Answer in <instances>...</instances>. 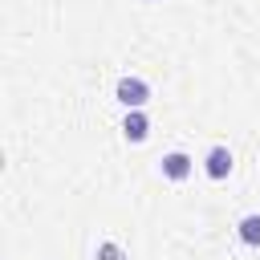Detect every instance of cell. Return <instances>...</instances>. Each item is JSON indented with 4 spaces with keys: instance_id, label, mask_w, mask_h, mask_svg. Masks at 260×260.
Masks as SVG:
<instances>
[{
    "instance_id": "1",
    "label": "cell",
    "mask_w": 260,
    "mask_h": 260,
    "mask_svg": "<svg viewBox=\"0 0 260 260\" xmlns=\"http://www.w3.org/2000/svg\"><path fill=\"white\" fill-rule=\"evenodd\" d=\"M114 93H118V102H122L126 110H142V106H146V98H150V85H146L142 77H122Z\"/></svg>"
},
{
    "instance_id": "2",
    "label": "cell",
    "mask_w": 260,
    "mask_h": 260,
    "mask_svg": "<svg viewBox=\"0 0 260 260\" xmlns=\"http://www.w3.org/2000/svg\"><path fill=\"white\" fill-rule=\"evenodd\" d=\"M203 171H207L211 179H228V171H232V150H228V146H211L207 158H203Z\"/></svg>"
},
{
    "instance_id": "3",
    "label": "cell",
    "mask_w": 260,
    "mask_h": 260,
    "mask_svg": "<svg viewBox=\"0 0 260 260\" xmlns=\"http://www.w3.org/2000/svg\"><path fill=\"white\" fill-rule=\"evenodd\" d=\"M162 175H167V179H175V183H179V179H187V175H191V158H187L183 150L162 154Z\"/></svg>"
},
{
    "instance_id": "4",
    "label": "cell",
    "mask_w": 260,
    "mask_h": 260,
    "mask_svg": "<svg viewBox=\"0 0 260 260\" xmlns=\"http://www.w3.org/2000/svg\"><path fill=\"white\" fill-rule=\"evenodd\" d=\"M122 134H126L130 142H142V138L150 134V122H146V114H142V110H130V114H126V122H122Z\"/></svg>"
},
{
    "instance_id": "5",
    "label": "cell",
    "mask_w": 260,
    "mask_h": 260,
    "mask_svg": "<svg viewBox=\"0 0 260 260\" xmlns=\"http://www.w3.org/2000/svg\"><path fill=\"white\" fill-rule=\"evenodd\" d=\"M240 240L252 244V248H260V215H244L240 219Z\"/></svg>"
},
{
    "instance_id": "6",
    "label": "cell",
    "mask_w": 260,
    "mask_h": 260,
    "mask_svg": "<svg viewBox=\"0 0 260 260\" xmlns=\"http://www.w3.org/2000/svg\"><path fill=\"white\" fill-rule=\"evenodd\" d=\"M98 260H126V252H122L118 244H110V240H106V244L98 248Z\"/></svg>"
}]
</instances>
